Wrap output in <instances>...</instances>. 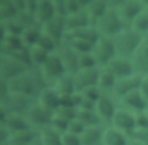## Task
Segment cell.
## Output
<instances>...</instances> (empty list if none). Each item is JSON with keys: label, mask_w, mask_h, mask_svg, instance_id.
I'll use <instances>...</instances> for the list:
<instances>
[{"label": "cell", "mask_w": 148, "mask_h": 145, "mask_svg": "<svg viewBox=\"0 0 148 145\" xmlns=\"http://www.w3.org/2000/svg\"><path fill=\"white\" fill-rule=\"evenodd\" d=\"M62 43L67 44L75 53L77 54H83V53H90L92 51L94 44L81 39V38H76V37H69V36H65Z\"/></svg>", "instance_id": "obj_30"}, {"label": "cell", "mask_w": 148, "mask_h": 145, "mask_svg": "<svg viewBox=\"0 0 148 145\" xmlns=\"http://www.w3.org/2000/svg\"><path fill=\"white\" fill-rule=\"evenodd\" d=\"M130 26L139 33H141L142 36H146L148 33V10L145 8V10L133 21V23Z\"/></svg>", "instance_id": "obj_37"}, {"label": "cell", "mask_w": 148, "mask_h": 145, "mask_svg": "<svg viewBox=\"0 0 148 145\" xmlns=\"http://www.w3.org/2000/svg\"><path fill=\"white\" fill-rule=\"evenodd\" d=\"M77 120H80L86 127L90 125H104L95 110H87V109H76V116Z\"/></svg>", "instance_id": "obj_34"}, {"label": "cell", "mask_w": 148, "mask_h": 145, "mask_svg": "<svg viewBox=\"0 0 148 145\" xmlns=\"http://www.w3.org/2000/svg\"><path fill=\"white\" fill-rule=\"evenodd\" d=\"M110 7V1H105V0H90L89 3L87 5V7L83 9L90 22L94 24Z\"/></svg>", "instance_id": "obj_26"}, {"label": "cell", "mask_w": 148, "mask_h": 145, "mask_svg": "<svg viewBox=\"0 0 148 145\" xmlns=\"http://www.w3.org/2000/svg\"><path fill=\"white\" fill-rule=\"evenodd\" d=\"M98 67L92 53L77 54V69H90Z\"/></svg>", "instance_id": "obj_38"}, {"label": "cell", "mask_w": 148, "mask_h": 145, "mask_svg": "<svg viewBox=\"0 0 148 145\" xmlns=\"http://www.w3.org/2000/svg\"><path fill=\"white\" fill-rule=\"evenodd\" d=\"M3 123L9 129L10 133L31 128L25 117V114H20V113H8Z\"/></svg>", "instance_id": "obj_25"}, {"label": "cell", "mask_w": 148, "mask_h": 145, "mask_svg": "<svg viewBox=\"0 0 148 145\" xmlns=\"http://www.w3.org/2000/svg\"><path fill=\"white\" fill-rule=\"evenodd\" d=\"M145 112H146V114L148 115V106H147V108H146V110H145Z\"/></svg>", "instance_id": "obj_60"}, {"label": "cell", "mask_w": 148, "mask_h": 145, "mask_svg": "<svg viewBox=\"0 0 148 145\" xmlns=\"http://www.w3.org/2000/svg\"><path fill=\"white\" fill-rule=\"evenodd\" d=\"M65 23H66V31L71 32L77 29H81L83 26L92 24L84 10H80L73 14H68L65 16Z\"/></svg>", "instance_id": "obj_24"}, {"label": "cell", "mask_w": 148, "mask_h": 145, "mask_svg": "<svg viewBox=\"0 0 148 145\" xmlns=\"http://www.w3.org/2000/svg\"><path fill=\"white\" fill-rule=\"evenodd\" d=\"M130 139L136 140L139 143H142L145 145H148V129H139L135 128L130 135H128Z\"/></svg>", "instance_id": "obj_44"}, {"label": "cell", "mask_w": 148, "mask_h": 145, "mask_svg": "<svg viewBox=\"0 0 148 145\" xmlns=\"http://www.w3.org/2000/svg\"><path fill=\"white\" fill-rule=\"evenodd\" d=\"M66 36H69V37H76V38H81V39H84V40H88L92 44H95L101 35L99 32L97 31L96 26L94 24H90V25H87V26H83L81 29H77V30H74V31H71V32H67Z\"/></svg>", "instance_id": "obj_29"}, {"label": "cell", "mask_w": 148, "mask_h": 145, "mask_svg": "<svg viewBox=\"0 0 148 145\" xmlns=\"http://www.w3.org/2000/svg\"><path fill=\"white\" fill-rule=\"evenodd\" d=\"M8 86L9 91L12 92L22 93L36 99L38 93L45 86H47V84L45 83L39 69L36 67H30L14 78L9 79Z\"/></svg>", "instance_id": "obj_1"}, {"label": "cell", "mask_w": 148, "mask_h": 145, "mask_svg": "<svg viewBox=\"0 0 148 145\" xmlns=\"http://www.w3.org/2000/svg\"><path fill=\"white\" fill-rule=\"evenodd\" d=\"M51 86H53L54 90L61 97L75 93L76 90H75V83H74V72H65Z\"/></svg>", "instance_id": "obj_22"}, {"label": "cell", "mask_w": 148, "mask_h": 145, "mask_svg": "<svg viewBox=\"0 0 148 145\" xmlns=\"http://www.w3.org/2000/svg\"><path fill=\"white\" fill-rule=\"evenodd\" d=\"M2 24H3V28H5L6 33H9V35H17V36H20L21 32H22V30H23V28L16 21V18H13V20L2 22Z\"/></svg>", "instance_id": "obj_42"}, {"label": "cell", "mask_w": 148, "mask_h": 145, "mask_svg": "<svg viewBox=\"0 0 148 145\" xmlns=\"http://www.w3.org/2000/svg\"><path fill=\"white\" fill-rule=\"evenodd\" d=\"M35 45L40 46L42 48H44V49L47 51L49 53H53V52H56L57 48L59 47V44H58L56 40H53V39L50 38L49 36L44 35L43 32H40V36H39L37 43H36Z\"/></svg>", "instance_id": "obj_39"}, {"label": "cell", "mask_w": 148, "mask_h": 145, "mask_svg": "<svg viewBox=\"0 0 148 145\" xmlns=\"http://www.w3.org/2000/svg\"><path fill=\"white\" fill-rule=\"evenodd\" d=\"M117 108L118 107L116 106L111 93L103 92L102 96L98 98V100L95 102V113L97 114V116L99 117L101 122L104 125L110 124Z\"/></svg>", "instance_id": "obj_9"}, {"label": "cell", "mask_w": 148, "mask_h": 145, "mask_svg": "<svg viewBox=\"0 0 148 145\" xmlns=\"http://www.w3.org/2000/svg\"><path fill=\"white\" fill-rule=\"evenodd\" d=\"M139 91H140L141 94L145 97V99L148 101V76H142Z\"/></svg>", "instance_id": "obj_52"}, {"label": "cell", "mask_w": 148, "mask_h": 145, "mask_svg": "<svg viewBox=\"0 0 148 145\" xmlns=\"http://www.w3.org/2000/svg\"><path fill=\"white\" fill-rule=\"evenodd\" d=\"M5 35H6V31H5V28H3L2 22L0 21V44H1V41H2V39H3V37H5Z\"/></svg>", "instance_id": "obj_55"}, {"label": "cell", "mask_w": 148, "mask_h": 145, "mask_svg": "<svg viewBox=\"0 0 148 145\" xmlns=\"http://www.w3.org/2000/svg\"><path fill=\"white\" fill-rule=\"evenodd\" d=\"M111 127L123 131L127 136L136 128L135 125V113L132 110L124 108V107H118L110 124Z\"/></svg>", "instance_id": "obj_10"}, {"label": "cell", "mask_w": 148, "mask_h": 145, "mask_svg": "<svg viewBox=\"0 0 148 145\" xmlns=\"http://www.w3.org/2000/svg\"><path fill=\"white\" fill-rule=\"evenodd\" d=\"M61 133L50 124L37 130L38 138L43 145H61Z\"/></svg>", "instance_id": "obj_27"}, {"label": "cell", "mask_w": 148, "mask_h": 145, "mask_svg": "<svg viewBox=\"0 0 148 145\" xmlns=\"http://www.w3.org/2000/svg\"><path fill=\"white\" fill-rule=\"evenodd\" d=\"M36 137H37V130L34 129V128H29V129H25V130L13 132L10 135L9 139L14 140V142H17V143H21V144H24V145H28Z\"/></svg>", "instance_id": "obj_36"}, {"label": "cell", "mask_w": 148, "mask_h": 145, "mask_svg": "<svg viewBox=\"0 0 148 145\" xmlns=\"http://www.w3.org/2000/svg\"><path fill=\"white\" fill-rule=\"evenodd\" d=\"M10 131L5 125V123H0V145H5L10 138Z\"/></svg>", "instance_id": "obj_50"}, {"label": "cell", "mask_w": 148, "mask_h": 145, "mask_svg": "<svg viewBox=\"0 0 148 145\" xmlns=\"http://www.w3.org/2000/svg\"><path fill=\"white\" fill-rule=\"evenodd\" d=\"M106 67L113 72V75L117 77V79H121V78H125V77L136 74L132 58L116 55Z\"/></svg>", "instance_id": "obj_12"}, {"label": "cell", "mask_w": 148, "mask_h": 145, "mask_svg": "<svg viewBox=\"0 0 148 145\" xmlns=\"http://www.w3.org/2000/svg\"><path fill=\"white\" fill-rule=\"evenodd\" d=\"M56 15L52 0H37V6L34 13L35 22L40 26Z\"/></svg>", "instance_id": "obj_21"}, {"label": "cell", "mask_w": 148, "mask_h": 145, "mask_svg": "<svg viewBox=\"0 0 148 145\" xmlns=\"http://www.w3.org/2000/svg\"><path fill=\"white\" fill-rule=\"evenodd\" d=\"M40 32H42V30H40V26H39L38 24H35V25L24 28V29L22 30L21 35H20L23 46L27 47V48L34 46V45L37 43L38 38H39Z\"/></svg>", "instance_id": "obj_31"}, {"label": "cell", "mask_w": 148, "mask_h": 145, "mask_svg": "<svg viewBox=\"0 0 148 145\" xmlns=\"http://www.w3.org/2000/svg\"><path fill=\"white\" fill-rule=\"evenodd\" d=\"M53 9L56 15L66 16V8H65V0H52Z\"/></svg>", "instance_id": "obj_49"}, {"label": "cell", "mask_w": 148, "mask_h": 145, "mask_svg": "<svg viewBox=\"0 0 148 145\" xmlns=\"http://www.w3.org/2000/svg\"><path fill=\"white\" fill-rule=\"evenodd\" d=\"M84 128H86V125L80 121V120H77L76 117L75 119H73L72 121H69V123H68V127H67V130L66 131H68V132H72V133H75V135H81L82 133V131L84 130Z\"/></svg>", "instance_id": "obj_46"}, {"label": "cell", "mask_w": 148, "mask_h": 145, "mask_svg": "<svg viewBox=\"0 0 148 145\" xmlns=\"http://www.w3.org/2000/svg\"><path fill=\"white\" fill-rule=\"evenodd\" d=\"M40 30L44 35L49 36L53 40H56L59 45L62 43L67 31H66V23H65V16L54 15L51 20L45 22L43 25H40Z\"/></svg>", "instance_id": "obj_11"}, {"label": "cell", "mask_w": 148, "mask_h": 145, "mask_svg": "<svg viewBox=\"0 0 148 145\" xmlns=\"http://www.w3.org/2000/svg\"><path fill=\"white\" fill-rule=\"evenodd\" d=\"M60 100L61 96L51 85L45 86L36 97V101L51 112H54L60 106Z\"/></svg>", "instance_id": "obj_16"}, {"label": "cell", "mask_w": 148, "mask_h": 145, "mask_svg": "<svg viewBox=\"0 0 148 145\" xmlns=\"http://www.w3.org/2000/svg\"><path fill=\"white\" fill-rule=\"evenodd\" d=\"M5 145H24V144H21V143H17V142H14V140H8Z\"/></svg>", "instance_id": "obj_57"}, {"label": "cell", "mask_w": 148, "mask_h": 145, "mask_svg": "<svg viewBox=\"0 0 148 145\" xmlns=\"http://www.w3.org/2000/svg\"><path fill=\"white\" fill-rule=\"evenodd\" d=\"M28 68L30 67L24 66L10 54H1L0 56V75L7 81L14 78Z\"/></svg>", "instance_id": "obj_13"}, {"label": "cell", "mask_w": 148, "mask_h": 145, "mask_svg": "<svg viewBox=\"0 0 148 145\" xmlns=\"http://www.w3.org/2000/svg\"><path fill=\"white\" fill-rule=\"evenodd\" d=\"M94 25L96 26V29L101 36L109 37V38H112L113 36H116L123 29L126 28L125 23L120 18L117 9L114 8V6L111 5V2H110L109 9L94 23Z\"/></svg>", "instance_id": "obj_3"}, {"label": "cell", "mask_w": 148, "mask_h": 145, "mask_svg": "<svg viewBox=\"0 0 148 145\" xmlns=\"http://www.w3.org/2000/svg\"><path fill=\"white\" fill-rule=\"evenodd\" d=\"M135 71L142 76H148V33L143 36V40L138 51L132 56Z\"/></svg>", "instance_id": "obj_17"}, {"label": "cell", "mask_w": 148, "mask_h": 145, "mask_svg": "<svg viewBox=\"0 0 148 145\" xmlns=\"http://www.w3.org/2000/svg\"><path fill=\"white\" fill-rule=\"evenodd\" d=\"M28 52H29L30 64H31V67H36V68H39L45 62L47 56L51 54L38 45H34L31 47H28Z\"/></svg>", "instance_id": "obj_33"}, {"label": "cell", "mask_w": 148, "mask_h": 145, "mask_svg": "<svg viewBox=\"0 0 148 145\" xmlns=\"http://www.w3.org/2000/svg\"><path fill=\"white\" fill-rule=\"evenodd\" d=\"M38 69H39L42 76H43V78L47 85H53V83L61 75L67 72L60 58H59V55H58V53H57V51L51 53L47 56V59L45 60V62Z\"/></svg>", "instance_id": "obj_5"}, {"label": "cell", "mask_w": 148, "mask_h": 145, "mask_svg": "<svg viewBox=\"0 0 148 145\" xmlns=\"http://www.w3.org/2000/svg\"><path fill=\"white\" fill-rule=\"evenodd\" d=\"M52 115H53V112L46 109L45 107L39 105L36 100L25 113V117H27L30 127L36 130H38L45 125H49L51 123Z\"/></svg>", "instance_id": "obj_8"}, {"label": "cell", "mask_w": 148, "mask_h": 145, "mask_svg": "<svg viewBox=\"0 0 148 145\" xmlns=\"http://www.w3.org/2000/svg\"><path fill=\"white\" fill-rule=\"evenodd\" d=\"M7 112H6V109L3 108V106L0 104V123H3V121H5V119H6V116H7Z\"/></svg>", "instance_id": "obj_54"}, {"label": "cell", "mask_w": 148, "mask_h": 145, "mask_svg": "<svg viewBox=\"0 0 148 145\" xmlns=\"http://www.w3.org/2000/svg\"><path fill=\"white\" fill-rule=\"evenodd\" d=\"M36 99L17 93V92H12L9 91L8 94L0 101V104L3 106L7 113H20V114H25L27 110L30 108V106L35 102Z\"/></svg>", "instance_id": "obj_7"}, {"label": "cell", "mask_w": 148, "mask_h": 145, "mask_svg": "<svg viewBox=\"0 0 148 145\" xmlns=\"http://www.w3.org/2000/svg\"><path fill=\"white\" fill-rule=\"evenodd\" d=\"M0 56H1V54H0Z\"/></svg>", "instance_id": "obj_62"}, {"label": "cell", "mask_w": 148, "mask_h": 145, "mask_svg": "<svg viewBox=\"0 0 148 145\" xmlns=\"http://www.w3.org/2000/svg\"><path fill=\"white\" fill-rule=\"evenodd\" d=\"M18 12L13 0H0V21L6 22L17 16Z\"/></svg>", "instance_id": "obj_35"}, {"label": "cell", "mask_w": 148, "mask_h": 145, "mask_svg": "<svg viewBox=\"0 0 148 145\" xmlns=\"http://www.w3.org/2000/svg\"><path fill=\"white\" fill-rule=\"evenodd\" d=\"M36 6H37V0H25V7H24L23 12H25V13H28V14L34 16Z\"/></svg>", "instance_id": "obj_53"}, {"label": "cell", "mask_w": 148, "mask_h": 145, "mask_svg": "<svg viewBox=\"0 0 148 145\" xmlns=\"http://www.w3.org/2000/svg\"><path fill=\"white\" fill-rule=\"evenodd\" d=\"M53 113L59 115V116H61V117H64V119H66V120H68V121H72L76 116V108L60 105Z\"/></svg>", "instance_id": "obj_41"}, {"label": "cell", "mask_w": 148, "mask_h": 145, "mask_svg": "<svg viewBox=\"0 0 148 145\" xmlns=\"http://www.w3.org/2000/svg\"><path fill=\"white\" fill-rule=\"evenodd\" d=\"M99 74V67L90 68V69H77L74 72V83L76 92H81L82 90L97 85Z\"/></svg>", "instance_id": "obj_14"}, {"label": "cell", "mask_w": 148, "mask_h": 145, "mask_svg": "<svg viewBox=\"0 0 148 145\" xmlns=\"http://www.w3.org/2000/svg\"><path fill=\"white\" fill-rule=\"evenodd\" d=\"M57 53L67 72H75L77 70V53H75L67 44L61 43L57 48Z\"/></svg>", "instance_id": "obj_19"}, {"label": "cell", "mask_w": 148, "mask_h": 145, "mask_svg": "<svg viewBox=\"0 0 148 145\" xmlns=\"http://www.w3.org/2000/svg\"><path fill=\"white\" fill-rule=\"evenodd\" d=\"M91 53L99 68L106 67L110 63V61L117 55L116 47H114L112 39L109 37H103V36H101L99 39L94 44Z\"/></svg>", "instance_id": "obj_6"}, {"label": "cell", "mask_w": 148, "mask_h": 145, "mask_svg": "<svg viewBox=\"0 0 148 145\" xmlns=\"http://www.w3.org/2000/svg\"><path fill=\"white\" fill-rule=\"evenodd\" d=\"M116 83H117V77L113 75V72L108 67H101L99 74H98L97 86L102 90V92L112 93Z\"/></svg>", "instance_id": "obj_28"}, {"label": "cell", "mask_w": 148, "mask_h": 145, "mask_svg": "<svg viewBox=\"0 0 148 145\" xmlns=\"http://www.w3.org/2000/svg\"><path fill=\"white\" fill-rule=\"evenodd\" d=\"M135 125L139 129H148V115L146 112L135 113Z\"/></svg>", "instance_id": "obj_48"}, {"label": "cell", "mask_w": 148, "mask_h": 145, "mask_svg": "<svg viewBox=\"0 0 148 145\" xmlns=\"http://www.w3.org/2000/svg\"><path fill=\"white\" fill-rule=\"evenodd\" d=\"M128 145H145V144H142V143H139V142H136V140H133V139H130V140H128Z\"/></svg>", "instance_id": "obj_58"}, {"label": "cell", "mask_w": 148, "mask_h": 145, "mask_svg": "<svg viewBox=\"0 0 148 145\" xmlns=\"http://www.w3.org/2000/svg\"><path fill=\"white\" fill-rule=\"evenodd\" d=\"M28 145H43V144H42V142L39 140V138H38V135H37V137H36L34 140H31V142H30Z\"/></svg>", "instance_id": "obj_56"}, {"label": "cell", "mask_w": 148, "mask_h": 145, "mask_svg": "<svg viewBox=\"0 0 148 145\" xmlns=\"http://www.w3.org/2000/svg\"><path fill=\"white\" fill-rule=\"evenodd\" d=\"M111 39L114 44L117 55L132 58L140 47L143 40V36L131 26H126Z\"/></svg>", "instance_id": "obj_2"}, {"label": "cell", "mask_w": 148, "mask_h": 145, "mask_svg": "<svg viewBox=\"0 0 148 145\" xmlns=\"http://www.w3.org/2000/svg\"><path fill=\"white\" fill-rule=\"evenodd\" d=\"M119 100L123 104L121 107L127 108V109L132 110L133 113L145 112L146 108H147V106H148V101L145 99V97L141 94V92L139 90L133 91V92L124 96Z\"/></svg>", "instance_id": "obj_18"}, {"label": "cell", "mask_w": 148, "mask_h": 145, "mask_svg": "<svg viewBox=\"0 0 148 145\" xmlns=\"http://www.w3.org/2000/svg\"><path fill=\"white\" fill-rule=\"evenodd\" d=\"M80 93H81V96H82L83 98L96 102V101L98 100V98L102 96L103 92H102V90H101L97 85H94V86H89V87L82 90Z\"/></svg>", "instance_id": "obj_40"}, {"label": "cell", "mask_w": 148, "mask_h": 145, "mask_svg": "<svg viewBox=\"0 0 148 145\" xmlns=\"http://www.w3.org/2000/svg\"><path fill=\"white\" fill-rule=\"evenodd\" d=\"M105 125H90L86 127L80 135L81 145H98L102 143L103 130Z\"/></svg>", "instance_id": "obj_23"}, {"label": "cell", "mask_w": 148, "mask_h": 145, "mask_svg": "<svg viewBox=\"0 0 148 145\" xmlns=\"http://www.w3.org/2000/svg\"><path fill=\"white\" fill-rule=\"evenodd\" d=\"M8 92H9L8 81L0 75V101L8 94Z\"/></svg>", "instance_id": "obj_51"}, {"label": "cell", "mask_w": 148, "mask_h": 145, "mask_svg": "<svg viewBox=\"0 0 148 145\" xmlns=\"http://www.w3.org/2000/svg\"><path fill=\"white\" fill-rule=\"evenodd\" d=\"M98 145H103V144H102V143H101V144H98Z\"/></svg>", "instance_id": "obj_61"}, {"label": "cell", "mask_w": 148, "mask_h": 145, "mask_svg": "<svg viewBox=\"0 0 148 145\" xmlns=\"http://www.w3.org/2000/svg\"><path fill=\"white\" fill-rule=\"evenodd\" d=\"M145 6H146V9L148 10V0H146V1H145Z\"/></svg>", "instance_id": "obj_59"}, {"label": "cell", "mask_w": 148, "mask_h": 145, "mask_svg": "<svg viewBox=\"0 0 148 145\" xmlns=\"http://www.w3.org/2000/svg\"><path fill=\"white\" fill-rule=\"evenodd\" d=\"M24 47L21 40V37L17 35H9L6 33L2 41H1V51L2 54H9L13 53L20 48Z\"/></svg>", "instance_id": "obj_32"}, {"label": "cell", "mask_w": 148, "mask_h": 145, "mask_svg": "<svg viewBox=\"0 0 148 145\" xmlns=\"http://www.w3.org/2000/svg\"><path fill=\"white\" fill-rule=\"evenodd\" d=\"M141 79H142V75H140L138 72L132 76H128V77H125L121 79H117V83H116L111 94L117 97L118 99H120L124 96L139 90Z\"/></svg>", "instance_id": "obj_15"}, {"label": "cell", "mask_w": 148, "mask_h": 145, "mask_svg": "<svg viewBox=\"0 0 148 145\" xmlns=\"http://www.w3.org/2000/svg\"><path fill=\"white\" fill-rule=\"evenodd\" d=\"M68 123H69L68 120H66V119H64V117H61V116H59V115H57V114L53 113L50 125L53 127L56 130H58L60 132H65L67 130Z\"/></svg>", "instance_id": "obj_43"}, {"label": "cell", "mask_w": 148, "mask_h": 145, "mask_svg": "<svg viewBox=\"0 0 148 145\" xmlns=\"http://www.w3.org/2000/svg\"><path fill=\"white\" fill-rule=\"evenodd\" d=\"M61 145H81L80 136L65 131L61 133Z\"/></svg>", "instance_id": "obj_45"}, {"label": "cell", "mask_w": 148, "mask_h": 145, "mask_svg": "<svg viewBox=\"0 0 148 145\" xmlns=\"http://www.w3.org/2000/svg\"><path fill=\"white\" fill-rule=\"evenodd\" d=\"M112 6L117 9L120 18L126 26H130L133 21L145 10V1L140 0H121V1H110Z\"/></svg>", "instance_id": "obj_4"}, {"label": "cell", "mask_w": 148, "mask_h": 145, "mask_svg": "<svg viewBox=\"0 0 148 145\" xmlns=\"http://www.w3.org/2000/svg\"><path fill=\"white\" fill-rule=\"evenodd\" d=\"M65 8H66V15L83 10L80 0H65Z\"/></svg>", "instance_id": "obj_47"}, {"label": "cell", "mask_w": 148, "mask_h": 145, "mask_svg": "<svg viewBox=\"0 0 148 145\" xmlns=\"http://www.w3.org/2000/svg\"><path fill=\"white\" fill-rule=\"evenodd\" d=\"M128 136L123 131L105 125L102 136V144L103 145H128Z\"/></svg>", "instance_id": "obj_20"}]
</instances>
